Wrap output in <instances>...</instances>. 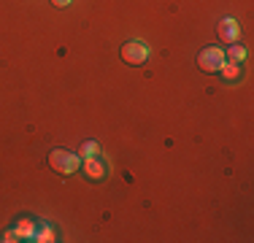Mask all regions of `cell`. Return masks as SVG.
I'll list each match as a JSON object with an SVG mask.
<instances>
[{
    "mask_svg": "<svg viewBox=\"0 0 254 243\" xmlns=\"http://www.w3.org/2000/svg\"><path fill=\"white\" fill-rule=\"evenodd\" d=\"M49 165L54 173H63V176H68V173H76V168L81 165L78 162V157L73 154V151H65V149H54L52 154H49Z\"/></svg>",
    "mask_w": 254,
    "mask_h": 243,
    "instance_id": "1",
    "label": "cell"
},
{
    "mask_svg": "<svg viewBox=\"0 0 254 243\" xmlns=\"http://www.w3.org/2000/svg\"><path fill=\"white\" fill-rule=\"evenodd\" d=\"M225 62H227L225 52H222V49H216V46L203 49L200 57H197V65H200L203 73H219V68H222Z\"/></svg>",
    "mask_w": 254,
    "mask_h": 243,
    "instance_id": "2",
    "label": "cell"
},
{
    "mask_svg": "<svg viewBox=\"0 0 254 243\" xmlns=\"http://www.w3.org/2000/svg\"><path fill=\"white\" fill-rule=\"evenodd\" d=\"M119 54H122V60L127 65H135L138 68V65H143L149 60V46L143 44V41H127Z\"/></svg>",
    "mask_w": 254,
    "mask_h": 243,
    "instance_id": "3",
    "label": "cell"
},
{
    "mask_svg": "<svg viewBox=\"0 0 254 243\" xmlns=\"http://www.w3.org/2000/svg\"><path fill=\"white\" fill-rule=\"evenodd\" d=\"M84 173L89 176L92 181H100V179H106V173H108V165H106V160L98 154H92V157H84Z\"/></svg>",
    "mask_w": 254,
    "mask_h": 243,
    "instance_id": "4",
    "label": "cell"
},
{
    "mask_svg": "<svg viewBox=\"0 0 254 243\" xmlns=\"http://www.w3.org/2000/svg\"><path fill=\"white\" fill-rule=\"evenodd\" d=\"M219 38L225 41V44H235V41L241 38V27L235 19H222L219 22Z\"/></svg>",
    "mask_w": 254,
    "mask_h": 243,
    "instance_id": "5",
    "label": "cell"
},
{
    "mask_svg": "<svg viewBox=\"0 0 254 243\" xmlns=\"http://www.w3.org/2000/svg\"><path fill=\"white\" fill-rule=\"evenodd\" d=\"M33 241H38V243H52V241H57V238H54V230L49 227V224H41V227H35Z\"/></svg>",
    "mask_w": 254,
    "mask_h": 243,
    "instance_id": "6",
    "label": "cell"
},
{
    "mask_svg": "<svg viewBox=\"0 0 254 243\" xmlns=\"http://www.w3.org/2000/svg\"><path fill=\"white\" fill-rule=\"evenodd\" d=\"M219 73H222L225 81H235V78H241V65L238 62H225L219 68Z\"/></svg>",
    "mask_w": 254,
    "mask_h": 243,
    "instance_id": "7",
    "label": "cell"
},
{
    "mask_svg": "<svg viewBox=\"0 0 254 243\" xmlns=\"http://www.w3.org/2000/svg\"><path fill=\"white\" fill-rule=\"evenodd\" d=\"M33 233H35V224L30 222V219H22V222L16 224V235H19V238H27V241H33Z\"/></svg>",
    "mask_w": 254,
    "mask_h": 243,
    "instance_id": "8",
    "label": "cell"
},
{
    "mask_svg": "<svg viewBox=\"0 0 254 243\" xmlns=\"http://www.w3.org/2000/svg\"><path fill=\"white\" fill-rule=\"evenodd\" d=\"M225 57H230V62H238V65H241V62L246 60V49H244V46H238V44H233V46L227 49Z\"/></svg>",
    "mask_w": 254,
    "mask_h": 243,
    "instance_id": "9",
    "label": "cell"
},
{
    "mask_svg": "<svg viewBox=\"0 0 254 243\" xmlns=\"http://www.w3.org/2000/svg\"><path fill=\"white\" fill-rule=\"evenodd\" d=\"M81 151H84V157H92V154H98V143H95V141L84 143V146H81Z\"/></svg>",
    "mask_w": 254,
    "mask_h": 243,
    "instance_id": "10",
    "label": "cell"
},
{
    "mask_svg": "<svg viewBox=\"0 0 254 243\" xmlns=\"http://www.w3.org/2000/svg\"><path fill=\"white\" fill-rule=\"evenodd\" d=\"M3 241H5V243H14V241H19V235H16V230H11V233H5V235H3Z\"/></svg>",
    "mask_w": 254,
    "mask_h": 243,
    "instance_id": "11",
    "label": "cell"
},
{
    "mask_svg": "<svg viewBox=\"0 0 254 243\" xmlns=\"http://www.w3.org/2000/svg\"><path fill=\"white\" fill-rule=\"evenodd\" d=\"M54 5H57V8H65V5H70V0H52Z\"/></svg>",
    "mask_w": 254,
    "mask_h": 243,
    "instance_id": "12",
    "label": "cell"
}]
</instances>
